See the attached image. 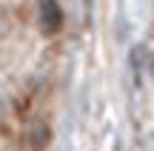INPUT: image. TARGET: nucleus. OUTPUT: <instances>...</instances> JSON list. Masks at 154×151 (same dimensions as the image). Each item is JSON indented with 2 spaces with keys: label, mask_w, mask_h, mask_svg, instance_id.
Segmentation results:
<instances>
[{
  "label": "nucleus",
  "mask_w": 154,
  "mask_h": 151,
  "mask_svg": "<svg viewBox=\"0 0 154 151\" xmlns=\"http://www.w3.org/2000/svg\"><path fill=\"white\" fill-rule=\"evenodd\" d=\"M40 17H43V29H46L49 34L54 32L57 26H60V11H57V6L51 3V0H49V3L43 6V11H40Z\"/></svg>",
  "instance_id": "nucleus-1"
},
{
  "label": "nucleus",
  "mask_w": 154,
  "mask_h": 151,
  "mask_svg": "<svg viewBox=\"0 0 154 151\" xmlns=\"http://www.w3.org/2000/svg\"><path fill=\"white\" fill-rule=\"evenodd\" d=\"M0 108H3V91H0Z\"/></svg>",
  "instance_id": "nucleus-2"
}]
</instances>
